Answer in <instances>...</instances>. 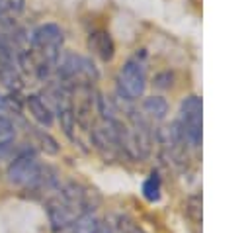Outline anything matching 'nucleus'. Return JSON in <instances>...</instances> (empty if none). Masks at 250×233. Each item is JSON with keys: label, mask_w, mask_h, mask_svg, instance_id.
Wrapping results in <instances>:
<instances>
[{"label": "nucleus", "mask_w": 250, "mask_h": 233, "mask_svg": "<svg viewBox=\"0 0 250 233\" xmlns=\"http://www.w3.org/2000/svg\"><path fill=\"white\" fill-rule=\"evenodd\" d=\"M47 217L55 233L70 229V225L82 215L92 211V194L88 188L76 182H68L59 188L55 196L47 200Z\"/></svg>", "instance_id": "obj_1"}, {"label": "nucleus", "mask_w": 250, "mask_h": 233, "mask_svg": "<svg viewBox=\"0 0 250 233\" xmlns=\"http://www.w3.org/2000/svg\"><path fill=\"white\" fill-rule=\"evenodd\" d=\"M145 49H141V55L127 59L123 67L117 72L115 88H117V100L123 102H135L145 94L146 88V72H145Z\"/></svg>", "instance_id": "obj_2"}, {"label": "nucleus", "mask_w": 250, "mask_h": 233, "mask_svg": "<svg viewBox=\"0 0 250 233\" xmlns=\"http://www.w3.org/2000/svg\"><path fill=\"white\" fill-rule=\"evenodd\" d=\"M188 145L197 149L201 145V98L189 94L180 104V117L176 119Z\"/></svg>", "instance_id": "obj_3"}, {"label": "nucleus", "mask_w": 250, "mask_h": 233, "mask_svg": "<svg viewBox=\"0 0 250 233\" xmlns=\"http://www.w3.org/2000/svg\"><path fill=\"white\" fill-rule=\"evenodd\" d=\"M41 166L43 164H39V161L35 159V153L31 149H25V151H20L14 157V161L8 164L6 176H8L10 184L20 186L27 192L33 186V182L37 180V176L41 172Z\"/></svg>", "instance_id": "obj_4"}, {"label": "nucleus", "mask_w": 250, "mask_h": 233, "mask_svg": "<svg viewBox=\"0 0 250 233\" xmlns=\"http://www.w3.org/2000/svg\"><path fill=\"white\" fill-rule=\"evenodd\" d=\"M88 49L102 61H111L115 55V43L105 29H96L88 35Z\"/></svg>", "instance_id": "obj_5"}, {"label": "nucleus", "mask_w": 250, "mask_h": 233, "mask_svg": "<svg viewBox=\"0 0 250 233\" xmlns=\"http://www.w3.org/2000/svg\"><path fill=\"white\" fill-rule=\"evenodd\" d=\"M25 106L29 108V114L45 127H51L53 121H55V116H53V110L45 104V100H41V96L37 94H29L25 96Z\"/></svg>", "instance_id": "obj_6"}, {"label": "nucleus", "mask_w": 250, "mask_h": 233, "mask_svg": "<svg viewBox=\"0 0 250 233\" xmlns=\"http://www.w3.org/2000/svg\"><path fill=\"white\" fill-rule=\"evenodd\" d=\"M143 116L148 121H164L168 116V102L162 96H148L143 100Z\"/></svg>", "instance_id": "obj_7"}, {"label": "nucleus", "mask_w": 250, "mask_h": 233, "mask_svg": "<svg viewBox=\"0 0 250 233\" xmlns=\"http://www.w3.org/2000/svg\"><path fill=\"white\" fill-rule=\"evenodd\" d=\"M102 221L98 219V215H94L92 211L88 213H82L72 225H70V233H98Z\"/></svg>", "instance_id": "obj_8"}, {"label": "nucleus", "mask_w": 250, "mask_h": 233, "mask_svg": "<svg viewBox=\"0 0 250 233\" xmlns=\"http://www.w3.org/2000/svg\"><path fill=\"white\" fill-rule=\"evenodd\" d=\"M160 194H162V178H160V174L156 170H152L146 176V180L143 182V196L148 202H158Z\"/></svg>", "instance_id": "obj_9"}, {"label": "nucleus", "mask_w": 250, "mask_h": 233, "mask_svg": "<svg viewBox=\"0 0 250 233\" xmlns=\"http://www.w3.org/2000/svg\"><path fill=\"white\" fill-rule=\"evenodd\" d=\"M33 133H35V137H37L41 149H43L47 155H57V153H59V143H57L55 137H51V135H49L47 131H43V129H33Z\"/></svg>", "instance_id": "obj_10"}, {"label": "nucleus", "mask_w": 250, "mask_h": 233, "mask_svg": "<svg viewBox=\"0 0 250 233\" xmlns=\"http://www.w3.org/2000/svg\"><path fill=\"white\" fill-rule=\"evenodd\" d=\"M174 80H176V76H174L172 70H160V72L154 74L152 84H154V88H158V90H168V88H172Z\"/></svg>", "instance_id": "obj_11"}, {"label": "nucleus", "mask_w": 250, "mask_h": 233, "mask_svg": "<svg viewBox=\"0 0 250 233\" xmlns=\"http://www.w3.org/2000/svg\"><path fill=\"white\" fill-rule=\"evenodd\" d=\"M14 135H16V125L6 116L0 114V141L12 143L14 141Z\"/></svg>", "instance_id": "obj_12"}, {"label": "nucleus", "mask_w": 250, "mask_h": 233, "mask_svg": "<svg viewBox=\"0 0 250 233\" xmlns=\"http://www.w3.org/2000/svg\"><path fill=\"white\" fill-rule=\"evenodd\" d=\"M25 6V0H6V8L10 14H21Z\"/></svg>", "instance_id": "obj_13"}, {"label": "nucleus", "mask_w": 250, "mask_h": 233, "mask_svg": "<svg viewBox=\"0 0 250 233\" xmlns=\"http://www.w3.org/2000/svg\"><path fill=\"white\" fill-rule=\"evenodd\" d=\"M12 143H14V141H12ZM12 143H4V141H0V159L6 157V155L12 151Z\"/></svg>", "instance_id": "obj_14"}, {"label": "nucleus", "mask_w": 250, "mask_h": 233, "mask_svg": "<svg viewBox=\"0 0 250 233\" xmlns=\"http://www.w3.org/2000/svg\"><path fill=\"white\" fill-rule=\"evenodd\" d=\"M6 112H10L8 110V104H6V98L0 96V114H6Z\"/></svg>", "instance_id": "obj_15"}, {"label": "nucleus", "mask_w": 250, "mask_h": 233, "mask_svg": "<svg viewBox=\"0 0 250 233\" xmlns=\"http://www.w3.org/2000/svg\"><path fill=\"white\" fill-rule=\"evenodd\" d=\"M6 8V0H0V10H4Z\"/></svg>", "instance_id": "obj_16"}]
</instances>
